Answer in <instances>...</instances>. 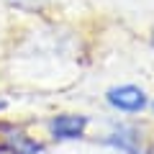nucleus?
I'll use <instances>...</instances> for the list:
<instances>
[{
  "label": "nucleus",
  "mask_w": 154,
  "mask_h": 154,
  "mask_svg": "<svg viewBox=\"0 0 154 154\" xmlns=\"http://www.w3.org/2000/svg\"><path fill=\"white\" fill-rule=\"evenodd\" d=\"M113 108L126 110V113H139V110L146 108V93L136 85H118V88H110L105 95Z\"/></svg>",
  "instance_id": "f257e3e1"
},
{
  "label": "nucleus",
  "mask_w": 154,
  "mask_h": 154,
  "mask_svg": "<svg viewBox=\"0 0 154 154\" xmlns=\"http://www.w3.org/2000/svg\"><path fill=\"white\" fill-rule=\"evenodd\" d=\"M85 126H88V118L85 116H54L49 121V131L54 139L59 141H69V139H80L85 134Z\"/></svg>",
  "instance_id": "f03ea898"
},
{
  "label": "nucleus",
  "mask_w": 154,
  "mask_h": 154,
  "mask_svg": "<svg viewBox=\"0 0 154 154\" xmlns=\"http://www.w3.org/2000/svg\"><path fill=\"white\" fill-rule=\"evenodd\" d=\"M5 144H8V149H11V154H41L44 152L38 141H33L31 136H26V134H21V131H11L5 136Z\"/></svg>",
  "instance_id": "7ed1b4c3"
},
{
  "label": "nucleus",
  "mask_w": 154,
  "mask_h": 154,
  "mask_svg": "<svg viewBox=\"0 0 154 154\" xmlns=\"http://www.w3.org/2000/svg\"><path fill=\"white\" fill-rule=\"evenodd\" d=\"M110 141H113L116 146H121V149H126V152L136 154V146H134V141H136V131H134V128L118 126V131L113 134V139H110Z\"/></svg>",
  "instance_id": "20e7f679"
},
{
  "label": "nucleus",
  "mask_w": 154,
  "mask_h": 154,
  "mask_svg": "<svg viewBox=\"0 0 154 154\" xmlns=\"http://www.w3.org/2000/svg\"><path fill=\"white\" fill-rule=\"evenodd\" d=\"M11 5H18V8H33V5H41L46 0H8Z\"/></svg>",
  "instance_id": "39448f33"
},
{
  "label": "nucleus",
  "mask_w": 154,
  "mask_h": 154,
  "mask_svg": "<svg viewBox=\"0 0 154 154\" xmlns=\"http://www.w3.org/2000/svg\"><path fill=\"white\" fill-rule=\"evenodd\" d=\"M152 41H154V33H152Z\"/></svg>",
  "instance_id": "423d86ee"
},
{
  "label": "nucleus",
  "mask_w": 154,
  "mask_h": 154,
  "mask_svg": "<svg viewBox=\"0 0 154 154\" xmlns=\"http://www.w3.org/2000/svg\"><path fill=\"white\" fill-rule=\"evenodd\" d=\"M152 105H154V103H152Z\"/></svg>",
  "instance_id": "0eeeda50"
}]
</instances>
